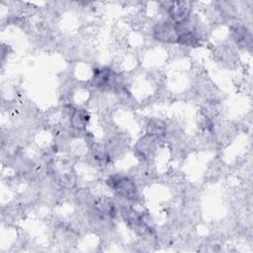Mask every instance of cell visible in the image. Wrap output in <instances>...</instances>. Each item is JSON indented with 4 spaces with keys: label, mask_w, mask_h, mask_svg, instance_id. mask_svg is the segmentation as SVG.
Returning a JSON list of instances; mask_svg holds the SVG:
<instances>
[{
    "label": "cell",
    "mask_w": 253,
    "mask_h": 253,
    "mask_svg": "<svg viewBox=\"0 0 253 253\" xmlns=\"http://www.w3.org/2000/svg\"><path fill=\"white\" fill-rule=\"evenodd\" d=\"M107 186L114 194L129 204H137L140 201L138 185L134 179L124 173H113L106 179Z\"/></svg>",
    "instance_id": "6da1fadb"
},
{
    "label": "cell",
    "mask_w": 253,
    "mask_h": 253,
    "mask_svg": "<svg viewBox=\"0 0 253 253\" xmlns=\"http://www.w3.org/2000/svg\"><path fill=\"white\" fill-rule=\"evenodd\" d=\"M91 86L102 92L123 93L126 91L124 78L110 66H100L93 70Z\"/></svg>",
    "instance_id": "7a4b0ae2"
},
{
    "label": "cell",
    "mask_w": 253,
    "mask_h": 253,
    "mask_svg": "<svg viewBox=\"0 0 253 253\" xmlns=\"http://www.w3.org/2000/svg\"><path fill=\"white\" fill-rule=\"evenodd\" d=\"M160 5L167 19L177 26L183 25L193 15V5L190 1H166Z\"/></svg>",
    "instance_id": "3957f363"
},
{
    "label": "cell",
    "mask_w": 253,
    "mask_h": 253,
    "mask_svg": "<svg viewBox=\"0 0 253 253\" xmlns=\"http://www.w3.org/2000/svg\"><path fill=\"white\" fill-rule=\"evenodd\" d=\"M152 38L162 43L176 44L179 41L180 29L168 19H162L156 22L151 29Z\"/></svg>",
    "instance_id": "277c9868"
},
{
    "label": "cell",
    "mask_w": 253,
    "mask_h": 253,
    "mask_svg": "<svg viewBox=\"0 0 253 253\" xmlns=\"http://www.w3.org/2000/svg\"><path fill=\"white\" fill-rule=\"evenodd\" d=\"M159 139L157 137L144 133L140 136L133 147L135 156L144 162H149L156 155L159 148Z\"/></svg>",
    "instance_id": "5b68a950"
},
{
    "label": "cell",
    "mask_w": 253,
    "mask_h": 253,
    "mask_svg": "<svg viewBox=\"0 0 253 253\" xmlns=\"http://www.w3.org/2000/svg\"><path fill=\"white\" fill-rule=\"evenodd\" d=\"M229 35L231 41L236 44V46L243 49L251 47L252 35L245 24L239 21L232 22L229 26Z\"/></svg>",
    "instance_id": "8992f818"
},
{
    "label": "cell",
    "mask_w": 253,
    "mask_h": 253,
    "mask_svg": "<svg viewBox=\"0 0 253 253\" xmlns=\"http://www.w3.org/2000/svg\"><path fill=\"white\" fill-rule=\"evenodd\" d=\"M91 209L112 219H115L119 214V207L117 203L108 196L96 197Z\"/></svg>",
    "instance_id": "52a82bcc"
},
{
    "label": "cell",
    "mask_w": 253,
    "mask_h": 253,
    "mask_svg": "<svg viewBox=\"0 0 253 253\" xmlns=\"http://www.w3.org/2000/svg\"><path fill=\"white\" fill-rule=\"evenodd\" d=\"M129 144V138L126 134L118 133L109 138L108 142L105 144L110 159H118L122 157L127 149Z\"/></svg>",
    "instance_id": "ba28073f"
},
{
    "label": "cell",
    "mask_w": 253,
    "mask_h": 253,
    "mask_svg": "<svg viewBox=\"0 0 253 253\" xmlns=\"http://www.w3.org/2000/svg\"><path fill=\"white\" fill-rule=\"evenodd\" d=\"M67 118L68 126L74 132H82L86 129L91 116L89 112L85 109H75L72 111L69 117Z\"/></svg>",
    "instance_id": "9c48e42d"
},
{
    "label": "cell",
    "mask_w": 253,
    "mask_h": 253,
    "mask_svg": "<svg viewBox=\"0 0 253 253\" xmlns=\"http://www.w3.org/2000/svg\"><path fill=\"white\" fill-rule=\"evenodd\" d=\"M167 125L168 123L158 117H152L149 118L144 125V130L145 133L157 138L164 137L167 130Z\"/></svg>",
    "instance_id": "30bf717a"
},
{
    "label": "cell",
    "mask_w": 253,
    "mask_h": 253,
    "mask_svg": "<svg viewBox=\"0 0 253 253\" xmlns=\"http://www.w3.org/2000/svg\"><path fill=\"white\" fill-rule=\"evenodd\" d=\"M90 157L97 164H107L111 161L105 144L94 142L90 147Z\"/></svg>",
    "instance_id": "8fae6325"
},
{
    "label": "cell",
    "mask_w": 253,
    "mask_h": 253,
    "mask_svg": "<svg viewBox=\"0 0 253 253\" xmlns=\"http://www.w3.org/2000/svg\"><path fill=\"white\" fill-rule=\"evenodd\" d=\"M214 7L218 11L221 19L235 18L238 13V6L235 2L232 1H219L214 3Z\"/></svg>",
    "instance_id": "7c38bea8"
},
{
    "label": "cell",
    "mask_w": 253,
    "mask_h": 253,
    "mask_svg": "<svg viewBox=\"0 0 253 253\" xmlns=\"http://www.w3.org/2000/svg\"><path fill=\"white\" fill-rule=\"evenodd\" d=\"M178 44L186 47H199L202 44V41L196 36L193 31L180 29Z\"/></svg>",
    "instance_id": "4fadbf2b"
},
{
    "label": "cell",
    "mask_w": 253,
    "mask_h": 253,
    "mask_svg": "<svg viewBox=\"0 0 253 253\" xmlns=\"http://www.w3.org/2000/svg\"><path fill=\"white\" fill-rule=\"evenodd\" d=\"M214 55L218 58V60L224 62V63H229L234 59V51L233 49L225 44L215 46V51Z\"/></svg>",
    "instance_id": "5bb4252c"
}]
</instances>
